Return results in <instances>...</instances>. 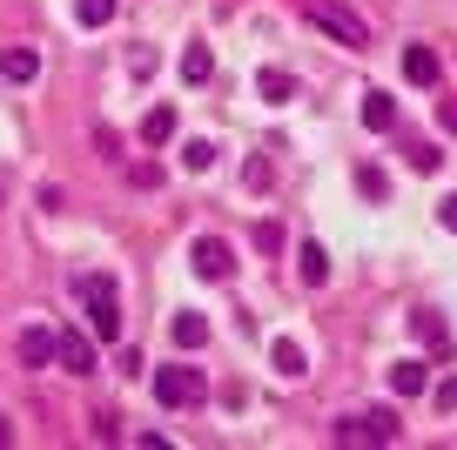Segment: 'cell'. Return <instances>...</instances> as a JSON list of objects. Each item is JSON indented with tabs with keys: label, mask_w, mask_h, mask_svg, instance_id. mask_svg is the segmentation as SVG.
I'll list each match as a JSON object with an SVG mask.
<instances>
[{
	"label": "cell",
	"mask_w": 457,
	"mask_h": 450,
	"mask_svg": "<svg viewBox=\"0 0 457 450\" xmlns=\"http://www.w3.org/2000/svg\"><path fill=\"white\" fill-rule=\"evenodd\" d=\"M270 363L283 370V377H303V370H310V363H303V343H296V337H276V343H270Z\"/></svg>",
	"instance_id": "14"
},
{
	"label": "cell",
	"mask_w": 457,
	"mask_h": 450,
	"mask_svg": "<svg viewBox=\"0 0 457 450\" xmlns=\"http://www.w3.org/2000/svg\"><path fill=\"white\" fill-rule=\"evenodd\" d=\"M437 121H444V128L457 135V101H444V108H437Z\"/></svg>",
	"instance_id": "27"
},
{
	"label": "cell",
	"mask_w": 457,
	"mask_h": 450,
	"mask_svg": "<svg viewBox=\"0 0 457 450\" xmlns=\"http://www.w3.org/2000/svg\"><path fill=\"white\" fill-rule=\"evenodd\" d=\"M129 74H135V81H148V74H155V47H135V54H129Z\"/></svg>",
	"instance_id": "22"
},
{
	"label": "cell",
	"mask_w": 457,
	"mask_h": 450,
	"mask_svg": "<svg viewBox=\"0 0 457 450\" xmlns=\"http://www.w3.org/2000/svg\"><path fill=\"white\" fill-rule=\"evenodd\" d=\"M209 74H215V54H209V47H188V54H182V81H188V88H202Z\"/></svg>",
	"instance_id": "18"
},
{
	"label": "cell",
	"mask_w": 457,
	"mask_h": 450,
	"mask_svg": "<svg viewBox=\"0 0 457 450\" xmlns=\"http://www.w3.org/2000/svg\"><path fill=\"white\" fill-rule=\"evenodd\" d=\"M303 21L323 34H337L343 47H370V34H363V21L350 14V7H337V0H303Z\"/></svg>",
	"instance_id": "2"
},
{
	"label": "cell",
	"mask_w": 457,
	"mask_h": 450,
	"mask_svg": "<svg viewBox=\"0 0 457 450\" xmlns=\"http://www.w3.org/2000/svg\"><path fill=\"white\" fill-rule=\"evenodd\" d=\"M188 269H195L202 282H228L236 276V249H228L222 236H195L188 242Z\"/></svg>",
	"instance_id": "3"
},
{
	"label": "cell",
	"mask_w": 457,
	"mask_h": 450,
	"mask_svg": "<svg viewBox=\"0 0 457 450\" xmlns=\"http://www.w3.org/2000/svg\"><path fill=\"white\" fill-rule=\"evenodd\" d=\"M363 128H377V135H390V128H397V101H390L384 88H370V95H363Z\"/></svg>",
	"instance_id": "8"
},
{
	"label": "cell",
	"mask_w": 457,
	"mask_h": 450,
	"mask_svg": "<svg viewBox=\"0 0 457 450\" xmlns=\"http://www.w3.org/2000/svg\"><path fill=\"white\" fill-rule=\"evenodd\" d=\"M0 444H14V423H7V417H0Z\"/></svg>",
	"instance_id": "28"
},
{
	"label": "cell",
	"mask_w": 457,
	"mask_h": 450,
	"mask_svg": "<svg viewBox=\"0 0 457 450\" xmlns=\"http://www.w3.org/2000/svg\"><path fill=\"white\" fill-rule=\"evenodd\" d=\"M54 363L74 370V377H95V343H87L81 329H61L54 337Z\"/></svg>",
	"instance_id": "5"
},
{
	"label": "cell",
	"mask_w": 457,
	"mask_h": 450,
	"mask_svg": "<svg viewBox=\"0 0 457 450\" xmlns=\"http://www.w3.org/2000/svg\"><path fill=\"white\" fill-rule=\"evenodd\" d=\"M357 423H363V444H397V437H403L397 410H370V417H357Z\"/></svg>",
	"instance_id": "10"
},
{
	"label": "cell",
	"mask_w": 457,
	"mask_h": 450,
	"mask_svg": "<svg viewBox=\"0 0 457 450\" xmlns=\"http://www.w3.org/2000/svg\"><path fill=\"white\" fill-rule=\"evenodd\" d=\"M0 74H7V81H34V74H41V54H34V47H7V54H0Z\"/></svg>",
	"instance_id": "12"
},
{
	"label": "cell",
	"mask_w": 457,
	"mask_h": 450,
	"mask_svg": "<svg viewBox=\"0 0 457 450\" xmlns=\"http://www.w3.org/2000/svg\"><path fill=\"white\" fill-rule=\"evenodd\" d=\"M74 296L87 303V329H95V343H121V310H114V282H108V276H81V282H74Z\"/></svg>",
	"instance_id": "1"
},
{
	"label": "cell",
	"mask_w": 457,
	"mask_h": 450,
	"mask_svg": "<svg viewBox=\"0 0 457 450\" xmlns=\"http://www.w3.org/2000/svg\"><path fill=\"white\" fill-rule=\"evenodd\" d=\"M182 169L188 175H209L215 169V141H188V148H182Z\"/></svg>",
	"instance_id": "21"
},
{
	"label": "cell",
	"mask_w": 457,
	"mask_h": 450,
	"mask_svg": "<svg viewBox=\"0 0 457 450\" xmlns=\"http://www.w3.org/2000/svg\"><path fill=\"white\" fill-rule=\"evenodd\" d=\"M202 396V370H188V363H169V370H155V404H169V410H188Z\"/></svg>",
	"instance_id": "4"
},
{
	"label": "cell",
	"mask_w": 457,
	"mask_h": 450,
	"mask_svg": "<svg viewBox=\"0 0 457 450\" xmlns=\"http://www.w3.org/2000/svg\"><path fill=\"white\" fill-rule=\"evenodd\" d=\"M424 383H430V363H417V356L411 363H390V390L397 396H424Z\"/></svg>",
	"instance_id": "9"
},
{
	"label": "cell",
	"mask_w": 457,
	"mask_h": 450,
	"mask_svg": "<svg viewBox=\"0 0 457 450\" xmlns=\"http://www.w3.org/2000/svg\"><path fill=\"white\" fill-rule=\"evenodd\" d=\"M129 182H135V188H162V169H155V162H135Z\"/></svg>",
	"instance_id": "24"
},
{
	"label": "cell",
	"mask_w": 457,
	"mask_h": 450,
	"mask_svg": "<svg viewBox=\"0 0 457 450\" xmlns=\"http://www.w3.org/2000/svg\"><path fill=\"white\" fill-rule=\"evenodd\" d=\"M169 135H175V108H148L142 114V141H148V148H162Z\"/></svg>",
	"instance_id": "16"
},
{
	"label": "cell",
	"mask_w": 457,
	"mask_h": 450,
	"mask_svg": "<svg viewBox=\"0 0 457 450\" xmlns=\"http://www.w3.org/2000/svg\"><path fill=\"white\" fill-rule=\"evenodd\" d=\"M411 329L424 337V350H430V356H451V329H444V316H437V310H417V316H411Z\"/></svg>",
	"instance_id": "7"
},
{
	"label": "cell",
	"mask_w": 457,
	"mask_h": 450,
	"mask_svg": "<svg viewBox=\"0 0 457 450\" xmlns=\"http://www.w3.org/2000/svg\"><path fill=\"white\" fill-rule=\"evenodd\" d=\"M403 74H411L417 88H437V54H430V47H403Z\"/></svg>",
	"instance_id": "13"
},
{
	"label": "cell",
	"mask_w": 457,
	"mask_h": 450,
	"mask_svg": "<svg viewBox=\"0 0 457 450\" xmlns=\"http://www.w3.org/2000/svg\"><path fill=\"white\" fill-rule=\"evenodd\" d=\"M357 182H363V196H377V202H384V196H390V175H384V169H363V175H357Z\"/></svg>",
	"instance_id": "23"
},
{
	"label": "cell",
	"mask_w": 457,
	"mask_h": 450,
	"mask_svg": "<svg viewBox=\"0 0 457 450\" xmlns=\"http://www.w3.org/2000/svg\"><path fill=\"white\" fill-rule=\"evenodd\" d=\"M74 21H81V28H108V21H114V0H74Z\"/></svg>",
	"instance_id": "20"
},
{
	"label": "cell",
	"mask_w": 457,
	"mask_h": 450,
	"mask_svg": "<svg viewBox=\"0 0 457 450\" xmlns=\"http://www.w3.org/2000/svg\"><path fill=\"white\" fill-rule=\"evenodd\" d=\"M437 410H457V377H444V383H437Z\"/></svg>",
	"instance_id": "26"
},
{
	"label": "cell",
	"mask_w": 457,
	"mask_h": 450,
	"mask_svg": "<svg viewBox=\"0 0 457 450\" xmlns=\"http://www.w3.org/2000/svg\"><path fill=\"white\" fill-rule=\"evenodd\" d=\"M437 222H444V229L457 236V196H444V202H437Z\"/></svg>",
	"instance_id": "25"
},
{
	"label": "cell",
	"mask_w": 457,
	"mask_h": 450,
	"mask_svg": "<svg viewBox=\"0 0 457 450\" xmlns=\"http://www.w3.org/2000/svg\"><path fill=\"white\" fill-rule=\"evenodd\" d=\"M403 162H411L417 175H437V169H444V148H437V141H411V148H403Z\"/></svg>",
	"instance_id": "17"
},
{
	"label": "cell",
	"mask_w": 457,
	"mask_h": 450,
	"mask_svg": "<svg viewBox=\"0 0 457 450\" xmlns=\"http://www.w3.org/2000/svg\"><path fill=\"white\" fill-rule=\"evenodd\" d=\"M296 276L310 282V289H323V282H329V255L316 249V242H303V249H296Z\"/></svg>",
	"instance_id": "11"
},
{
	"label": "cell",
	"mask_w": 457,
	"mask_h": 450,
	"mask_svg": "<svg viewBox=\"0 0 457 450\" xmlns=\"http://www.w3.org/2000/svg\"><path fill=\"white\" fill-rule=\"evenodd\" d=\"M14 350H21V363H28V370H47V363H54V329L28 323V329H21V343H14Z\"/></svg>",
	"instance_id": "6"
},
{
	"label": "cell",
	"mask_w": 457,
	"mask_h": 450,
	"mask_svg": "<svg viewBox=\"0 0 457 450\" xmlns=\"http://www.w3.org/2000/svg\"><path fill=\"white\" fill-rule=\"evenodd\" d=\"M169 337H175V350H202V343H209V323H202V316H175Z\"/></svg>",
	"instance_id": "15"
},
{
	"label": "cell",
	"mask_w": 457,
	"mask_h": 450,
	"mask_svg": "<svg viewBox=\"0 0 457 450\" xmlns=\"http://www.w3.org/2000/svg\"><path fill=\"white\" fill-rule=\"evenodd\" d=\"M256 95H262V101H289V95H296V81H289L283 68H262V74H256Z\"/></svg>",
	"instance_id": "19"
}]
</instances>
